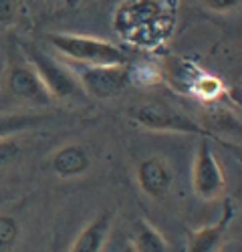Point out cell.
<instances>
[{"mask_svg":"<svg viewBox=\"0 0 242 252\" xmlns=\"http://www.w3.org/2000/svg\"><path fill=\"white\" fill-rule=\"evenodd\" d=\"M113 27L133 45L155 47L172 32V18L159 0H123L115 10Z\"/></svg>","mask_w":242,"mask_h":252,"instance_id":"1","label":"cell"},{"mask_svg":"<svg viewBox=\"0 0 242 252\" xmlns=\"http://www.w3.org/2000/svg\"><path fill=\"white\" fill-rule=\"evenodd\" d=\"M45 40L63 57L73 61L75 65L89 67H109V65H127V53L111 40H103L87 34L73 32H49Z\"/></svg>","mask_w":242,"mask_h":252,"instance_id":"2","label":"cell"},{"mask_svg":"<svg viewBox=\"0 0 242 252\" xmlns=\"http://www.w3.org/2000/svg\"><path fill=\"white\" fill-rule=\"evenodd\" d=\"M129 119L144 129L157 131V133H186L198 137H212V133L202 123L186 115L184 111L176 109L174 105L150 101L141 103L129 111Z\"/></svg>","mask_w":242,"mask_h":252,"instance_id":"3","label":"cell"},{"mask_svg":"<svg viewBox=\"0 0 242 252\" xmlns=\"http://www.w3.org/2000/svg\"><path fill=\"white\" fill-rule=\"evenodd\" d=\"M23 49L27 55V63L34 69L38 79L43 81V85L49 91L51 99L65 101V99H77V97L85 95L73 69L65 67L63 63H59L55 57H51L43 49H38L36 45L27 43Z\"/></svg>","mask_w":242,"mask_h":252,"instance_id":"4","label":"cell"},{"mask_svg":"<svg viewBox=\"0 0 242 252\" xmlns=\"http://www.w3.org/2000/svg\"><path fill=\"white\" fill-rule=\"evenodd\" d=\"M73 73L79 81L85 95L93 99H113L125 91L131 81L129 65H109V67H89V65H75Z\"/></svg>","mask_w":242,"mask_h":252,"instance_id":"5","label":"cell"},{"mask_svg":"<svg viewBox=\"0 0 242 252\" xmlns=\"http://www.w3.org/2000/svg\"><path fill=\"white\" fill-rule=\"evenodd\" d=\"M192 188L200 200H218L226 190V176L220 161L216 159L208 137H202L194 161H192Z\"/></svg>","mask_w":242,"mask_h":252,"instance_id":"6","label":"cell"},{"mask_svg":"<svg viewBox=\"0 0 242 252\" xmlns=\"http://www.w3.org/2000/svg\"><path fill=\"white\" fill-rule=\"evenodd\" d=\"M137 186L146 196L153 200L166 198L174 186V172L170 163L159 158V156H150L137 163Z\"/></svg>","mask_w":242,"mask_h":252,"instance_id":"7","label":"cell"},{"mask_svg":"<svg viewBox=\"0 0 242 252\" xmlns=\"http://www.w3.org/2000/svg\"><path fill=\"white\" fill-rule=\"evenodd\" d=\"M6 87L10 95H14L16 99H23L34 105H51L53 101L43 85V81L38 79V75L29 63H16V65L8 69Z\"/></svg>","mask_w":242,"mask_h":252,"instance_id":"8","label":"cell"},{"mask_svg":"<svg viewBox=\"0 0 242 252\" xmlns=\"http://www.w3.org/2000/svg\"><path fill=\"white\" fill-rule=\"evenodd\" d=\"M236 214V210L232 206L230 200L224 202V210H222V216L218 222L200 228V230H186V238H188V246L186 252H216L224 240V234Z\"/></svg>","mask_w":242,"mask_h":252,"instance_id":"9","label":"cell"},{"mask_svg":"<svg viewBox=\"0 0 242 252\" xmlns=\"http://www.w3.org/2000/svg\"><path fill=\"white\" fill-rule=\"evenodd\" d=\"M51 170L60 180L79 178L91 167V154L83 143H67L51 156Z\"/></svg>","mask_w":242,"mask_h":252,"instance_id":"10","label":"cell"},{"mask_svg":"<svg viewBox=\"0 0 242 252\" xmlns=\"http://www.w3.org/2000/svg\"><path fill=\"white\" fill-rule=\"evenodd\" d=\"M113 226V210H101V212L81 230L69 252H103Z\"/></svg>","mask_w":242,"mask_h":252,"instance_id":"11","label":"cell"},{"mask_svg":"<svg viewBox=\"0 0 242 252\" xmlns=\"http://www.w3.org/2000/svg\"><path fill=\"white\" fill-rule=\"evenodd\" d=\"M53 115L45 111H6L0 113V139L14 137L18 133H25L36 129L40 125L51 121Z\"/></svg>","mask_w":242,"mask_h":252,"instance_id":"12","label":"cell"},{"mask_svg":"<svg viewBox=\"0 0 242 252\" xmlns=\"http://www.w3.org/2000/svg\"><path fill=\"white\" fill-rule=\"evenodd\" d=\"M131 252H170V244L159 230L148 220L139 218L133 226Z\"/></svg>","mask_w":242,"mask_h":252,"instance_id":"13","label":"cell"},{"mask_svg":"<svg viewBox=\"0 0 242 252\" xmlns=\"http://www.w3.org/2000/svg\"><path fill=\"white\" fill-rule=\"evenodd\" d=\"M20 236V224L10 214H0V252H10Z\"/></svg>","mask_w":242,"mask_h":252,"instance_id":"14","label":"cell"},{"mask_svg":"<svg viewBox=\"0 0 242 252\" xmlns=\"http://www.w3.org/2000/svg\"><path fill=\"white\" fill-rule=\"evenodd\" d=\"M20 156V143L14 137L0 139V174Z\"/></svg>","mask_w":242,"mask_h":252,"instance_id":"15","label":"cell"},{"mask_svg":"<svg viewBox=\"0 0 242 252\" xmlns=\"http://www.w3.org/2000/svg\"><path fill=\"white\" fill-rule=\"evenodd\" d=\"M16 8H18L16 0H0V23L4 25L12 23L16 16Z\"/></svg>","mask_w":242,"mask_h":252,"instance_id":"16","label":"cell"},{"mask_svg":"<svg viewBox=\"0 0 242 252\" xmlns=\"http://www.w3.org/2000/svg\"><path fill=\"white\" fill-rule=\"evenodd\" d=\"M204 4L214 12H230L240 6V0H204Z\"/></svg>","mask_w":242,"mask_h":252,"instance_id":"17","label":"cell"},{"mask_svg":"<svg viewBox=\"0 0 242 252\" xmlns=\"http://www.w3.org/2000/svg\"><path fill=\"white\" fill-rule=\"evenodd\" d=\"M43 2H45L47 6H55V4L59 2V0H43Z\"/></svg>","mask_w":242,"mask_h":252,"instance_id":"18","label":"cell"},{"mask_svg":"<svg viewBox=\"0 0 242 252\" xmlns=\"http://www.w3.org/2000/svg\"><path fill=\"white\" fill-rule=\"evenodd\" d=\"M123 252H131V248H129V246H127V248H125V250H123Z\"/></svg>","mask_w":242,"mask_h":252,"instance_id":"19","label":"cell"}]
</instances>
